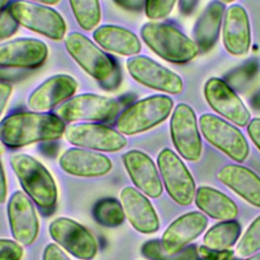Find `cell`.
I'll list each match as a JSON object with an SVG mask.
<instances>
[{
	"label": "cell",
	"mask_w": 260,
	"mask_h": 260,
	"mask_svg": "<svg viewBox=\"0 0 260 260\" xmlns=\"http://www.w3.org/2000/svg\"><path fill=\"white\" fill-rule=\"evenodd\" d=\"M199 127L203 137L233 160L243 162L248 157L250 152L248 141L233 124L218 116L206 113L200 116Z\"/></svg>",
	"instance_id": "obj_8"
},
{
	"label": "cell",
	"mask_w": 260,
	"mask_h": 260,
	"mask_svg": "<svg viewBox=\"0 0 260 260\" xmlns=\"http://www.w3.org/2000/svg\"><path fill=\"white\" fill-rule=\"evenodd\" d=\"M197 3L198 0H179V8L183 14L188 15L194 10Z\"/></svg>",
	"instance_id": "obj_38"
},
{
	"label": "cell",
	"mask_w": 260,
	"mask_h": 260,
	"mask_svg": "<svg viewBox=\"0 0 260 260\" xmlns=\"http://www.w3.org/2000/svg\"><path fill=\"white\" fill-rule=\"evenodd\" d=\"M260 250V215L248 226L237 246V254L241 257L250 256Z\"/></svg>",
	"instance_id": "obj_29"
},
{
	"label": "cell",
	"mask_w": 260,
	"mask_h": 260,
	"mask_svg": "<svg viewBox=\"0 0 260 260\" xmlns=\"http://www.w3.org/2000/svg\"><path fill=\"white\" fill-rule=\"evenodd\" d=\"M120 202L134 230L141 234H153L158 231V215L142 192L133 187H125L120 192Z\"/></svg>",
	"instance_id": "obj_20"
},
{
	"label": "cell",
	"mask_w": 260,
	"mask_h": 260,
	"mask_svg": "<svg viewBox=\"0 0 260 260\" xmlns=\"http://www.w3.org/2000/svg\"><path fill=\"white\" fill-rule=\"evenodd\" d=\"M18 22L11 14L8 7L0 13V43L12 37L18 29Z\"/></svg>",
	"instance_id": "obj_31"
},
{
	"label": "cell",
	"mask_w": 260,
	"mask_h": 260,
	"mask_svg": "<svg viewBox=\"0 0 260 260\" xmlns=\"http://www.w3.org/2000/svg\"><path fill=\"white\" fill-rule=\"evenodd\" d=\"M222 43L233 56L246 55L251 47V25L246 9L240 4L231 5L223 16Z\"/></svg>",
	"instance_id": "obj_21"
},
{
	"label": "cell",
	"mask_w": 260,
	"mask_h": 260,
	"mask_svg": "<svg viewBox=\"0 0 260 260\" xmlns=\"http://www.w3.org/2000/svg\"><path fill=\"white\" fill-rule=\"evenodd\" d=\"M10 232L21 246H30L38 238L40 222L32 200L22 191H15L7 204Z\"/></svg>",
	"instance_id": "obj_15"
},
{
	"label": "cell",
	"mask_w": 260,
	"mask_h": 260,
	"mask_svg": "<svg viewBox=\"0 0 260 260\" xmlns=\"http://www.w3.org/2000/svg\"><path fill=\"white\" fill-rule=\"evenodd\" d=\"M8 8L20 26L54 41H61L66 36L65 19L50 6L16 0L10 3Z\"/></svg>",
	"instance_id": "obj_5"
},
{
	"label": "cell",
	"mask_w": 260,
	"mask_h": 260,
	"mask_svg": "<svg viewBox=\"0 0 260 260\" xmlns=\"http://www.w3.org/2000/svg\"><path fill=\"white\" fill-rule=\"evenodd\" d=\"M120 112L117 100L95 94L81 93L61 104L56 115L64 122H109Z\"/></svg>",
	"instance_id": "obj_6"
},
{
	"label": "cell",
	"mask_w": 260,
	"mask_h": 260,
	"mask_svg": "<svg viewBox=\"0 0 260 260\" xmlns=\"http://www.w3.org/2000/svg\"><path fill=\"white\" fill-rule=\"evenodd\" d=\"M247 131L254 144L260 150V118L251 119L247 125Z\"/></svg>",
	"instance_id": "obj_35"
},
{
	"label": "cell",
	"mask_w": 260,
	"mask_h": 260,
	"mask_svg": "<svg viewBox=\"0 0 260 260\" xmlns=\"http://www.w3.org/2000/svg\"><path fill=\"white\" fill-rule=\"evenodd\" d=\"M23 249L16 241L0 239V260H20Z\"/></svg>",
	"instance_id": "obj_32"
},
{
	"label": "cell",
	"mask_w": 260,
	"mask_h": 260,
	"mask_svg": "<svg viewBox=\"0 0 260 260\" xmlns=\"http://www.w3.org/2000/svg\"><path fill=\"white\" fill-rule=\"evenodd\" d=\"M51 238L80 260H91L98 252V244L91 233L68 217H57L49 224Z\"/></svg>",
	"instance_id": "obj_13"
},
{
	"label": "cell",
	"mask_w": 260,
	"mask_h": 260,
	"mask_svg": "<svg viewBox=\"0 0 260 260\" xmlns=\"http://www.w3.org/2000/svg\"><path fill=\"white\" fill-rule=\"evenodd\" d=\"M241 235V225L235 220H221L213 224L204 235L203 244L206 248L221 251L233 247Z\"/></svg>",
	"instance_id": "obj_26"
},
{
	"label": "cell",
	"mask_w": 260,
	"mask_h": 260,
	"mask_svg": "<svg viewBox=\"0 0 260 260\" xmlns=\"http://www.w3.org/2000/svg\"><path fill=\"white\" fill-rule=\"evenodd\" d=\"M217 179L253 206L260 207V177L249 168L226 165L217 173Z\"/></svg>",
	"instance_id": "obj_22"
},
{
	"label": "cell",
	"mask_w": 260,
	"mask_h": 260,
	"mask_svg": "<svg viewBox=\"0 0 260 260\" xmlns=\"http://www.w3.org/2000/svg\"><path fill=\"white\" fill-rule=\"evenodd\" d=\"M195 203L204 214L218 220L235 219L239 213L238 206L229 196L208 186L196 190Z\"/></svg>",
	"instance_id": "obj_25"
},
{
	"label": "cell",
	"mask_w": 260,
	"mask_h": 260,
	"mask_svg": "<svg viewBox=\"0 0 260 260\" xmlns=\"http://www.w3.org/2000/svg\"><path fill=\"white\" fill-rule=\"evenodd\" d=\"M48 47L41 40L19 38L0 44V68L32 69L42 66L48 57Z\"/></svg>",
	"instance_id": "obj_16"
},
{
	"label": "cell",
	"mask_w": 260,
	"mask_h": 260,
	"mask_svg": "<svg viewBox=\"0 0 260 260\" xmlns=\"http://www.w3.org/2000/svg\"><path fill=\"white\" fill-rule=\"evenodd\" d=\"M73 16L84 30H92L100 24L102 9L100 0H69Z\"/></svg>",
	"instance_id": "obj_27"
},
{
	"label": "cell",
	"mask_w": 260,
	"mask_h": 260,
	"mask_svg": "<svg viewBox=\"0 0 260 260\" xmlns=\"http://www.w3.org/2000/svg\"><path fill=\"white\" fill-rule=\"evenodd\" d=\"M66 140L80 148L89 150L116 152L127 145L125 135L101 123H75L66 127Z\"/></svg>",
	"instance_id": "obj_11"
},
{
	"label": "cell",
	"mask_w": 260,
	"mask_h": 260,
	"mask_svg": "<svg viewBox=\"0 0 260 260\" xmlns=\"http://www.w3.org/2000/svg\"><path fill=\"white\" fill-rule=\"evenodd\" d=\"M64 46L72 59L92 78L107 80L116 70L114 60L86 36L72 31L65 37Z\"/></svg>",
	"instance_id": "obj_7"
},
{
	"label": "cell",
	"mask_w": 260,
	"mask_h": 260,
	"mask_svg": "<svg viewBox=\"0 0 260 260\" xmlns=\"http://www.w3.org/2000/svg\"><path fill=\"white\" fill-rule=\"evenodd\" d=\"M224 13V4L219 0L211 1L200 14L194 25V42L199 50H210L216 43Z\"/></svg>",
	"instance_id": "obj_24"
},
{
	"label": "cell",
	"mask_w": 260,
	"mask_h": 260,
	"mask_svg": "<svg viewBox=\"0 0 260 260\" xmlns=\"http://www.w3.org/2000/svg\"><path fill=\"white\" fill-rule=\"evenodd\" d=\"M170 132L178 153L186 160L197 161L202 154V140L194 110L187 104H178L172 114Z\"/></svg>",
	"instance_id": "obj_10"
},
{
	"label": "cell",
	"mask_w": 260,
	"mask_h": 260,
	"mask_svg": "<svg viewBox=\"0 0 260 260\" xmlns=\"http://www.w3.org/2000/svg\"><path fill=\"white\" fill-rule=\"evenodd\" d=\"M6 197H7V184H6V178H5L3 166L0 160V204L6 200Z\"/></svg>",
	"instance_id": "obj_37"
},
{
	"label": "cell",
	"mask_w": 260,
	"mask_h": 260,
	"mask_svg": "<svg viewBox=\"0 0 260 260\" xmlns=\"http://www.w3.org/2000/svg\"><path fill=\"white\" fill-rule=\"evenodd\" d=\"M7 2H8V0H0V13L6 8Z\"/></svg>",
	"instance_id": "obj_40"
},
{
	"label": "cell",
	"mask_w": 260,
	"mask_h": 260,
	"mask_svg": "<svg viewBox=\"0 0 260 260\" xmlns=\"http://www.w3.org/2000/svg\"><path fill=\"white\" fill-rule=\"evenodd\" d=\"M124 167L134 186L150 198H158L162 194V183L155 164L148 154L132 149L123 154Z\"/></svg>",
	"instance_id": "obj_18"
},
{
	"label": "cell",
	"mask_w": 260,
	"mask_h": 260,
	"mask_svg": "<svg viewBox=\"0 0 260 260\" xmlns=\"http://www.w3.org/2000/svg\"><path fill=\"white\" fill-rule=\"evenodd\" d=\"M4 150H5V144L2 142V140L0 139V155L4 152Z\"/></svg>",
	"instance_id": "obj_42"
},
{
	"label": "cell",
	"mask_w": 260,
	"mask_h": 260,
	"mask_svg": "<svg viewBox=\"0 0 260 260\" xmlns=\"http://www.w3.org/2000/svg\"><path fill=\"white\" fill-rule=\"evenodd\" d=\"M94 42L106 51L132 57L141 51V43L138 37L128 28L115 25L103 24L93 29Z\"/></svg>",
	"instance_id": "obj_23"
},
{
	"label": "cell",
	"mask_w": 260,
	"mask_h": 260,
	"mask_svg": "<svg viewBox=\"0 0 260 260\" xmlns=\"http://www.w3.org/2000/svg\"><path fill=\"white\" fill-rule=\"evenodd\" d=\"M64 121L46 112H18L0 122V139L5 146L17 148L41 141H54L65 132Z\"/></svg>",
	"instance_id": "obj_1"
},
{
	"label": "cell",
	"mask_w": 260,
	"mask_h": 260,
	"mask_svg": "<svg viewBox=\"0 0 260 260\" xmlns=\"http://www.w3.org/2000/svg\"><path fill=\"white\" fill-rule=\"evenodd\" d=\"M173 100L165 94L146 96L127 107L118 117L117 130L131 136L150 130L164 122L172 113Z\"/></svg>",
	"instance_id": "obj_4"
},
{
	"label": "cell",
	"mask_w": 260,
	"mask_h": 260,
	"mask_svg": "<svg viewBox=\"0 0 260 260\" xmlns=\"http://www.w3.org/2000/svg\"><path fill=\"white\" fill-rule=\"evenodd\" d=\"M60 168L69 175L82 178H95L108 175L113 162L107 155L80 147L65 150L59 157Z\"/></svg>",
	"instance_id": "obj_19"
},
{
	"label": "cell",
	"mask_w": 260,
	"mask_h": 260,
	"mask_svg": "<svg viewBox=\"0 0 260 260\" xmlns=\"http://www.w3.org/2000/svg\"><path fill=\"white\" fill-rule=\"evenodd\" d=\"M10 166L14 171L25 194L42 210H52L57 203L56 182L47 168L26 153L10 156Z\"/></svg>",
	"instance_id": "obj_2"
},
{
	"label": "cell",
	"mask_w": 260,
	"mask_h": 260,
	"mask_svg": "<svg viewBox=\"0 0 260 260\" xmlns=\"http://www.w3.org/2000/svg\"><path fill=\"white\" fill-rule=\"evenodd\" d=\"M126 68L130 76L144 86L171 94L183 91L184 82L181 76L147 56L129 57Z\"/></svg>",
	"instance_id": "obj_12"
},
{
	"label": "cell",
	"mask_w": 260,
	"mask_h": 260,
	"mask_svg": "<svg viewBox=\"0 0 260 260\" xmlns=\"http://www.w3.org/2000/svg\"><path fill=\"white\" fill-rule=\"evenodd\" d=\"M92 215L98 223L107 228H116L125 219L121 202L113 197L99 200L92 208Z\"/></svg>",
	"instance_id": "obj_28"
},
{
	"label": "cell",
	"mask_w": 260,
	"mask_h": 260,
	"mask_svg": "<svg viewBox=\"0 0 260 260\" xmlns=\"http://www.w3.org/2000/svg\"><path fill=\"white\" fill-rule=\"evenodd\" d=\"M146 0H115V2L127 9H140L145 6Z\"/></svg>",
	"instance_id": "obj_36"
},
{
	"label": "cell",
	"mask_w": 260,
	"mask_h": 260,
	"mask_svg": "<svg viewBox=\"0 0 260 260\" xmlns=\"http://www.w3.org/2000/svg\"><path fill=\"white\" fill-rule=\"evenodd\" d=\"M12 91L13 88L9 82L0 81V118L4 113V110L12 94Z\"/></svg>",
	"instance_id": "obj_34"
},
{
	"label": "cell",
	"mask_w": 260,
	"mask_h": 260,
	"mask_svg": "<svg viewBox=\"0 0 260 260\" xmlns=\"http://www.w3.org/2000/svg\"><path fill=\"white\" fill-rule=\"evenodd\" d=\"M43 260H70L66 253L57 245L49 244L43 252Z\"/></svg>",
	"instance_id": "obj_33"
},
{
	"label": "cell",
	"mask_w": 260,
	"mask_h": 260,
	"mask_svg": "<svg viewBox=\"0 0 260 260\" xmlns=\"http://www.w3.org/2000/svg\"><path fill=\"white\" fill-rule=\"evenodd\" d=\"M220 2H222L223 4H225V3H231V2H233V1H235V0H219Z\"/></svg>",
	"instance_id": "obj_43"
},
{
	"label": "cell",
	"mask_w": 260,
	"mask_h": 260,
	"mask_svg": "<svg viewBox=\"0 0 260 260\" xmlns=\"http://www.w3.org/2000/svg\"><path fill=\"white\" fill-rule=\"evenodd\" d=\"M28 1L43 4V5H55L60 2V0H28Z\"/></svg>",
	"instance_id": "obj_39"
},
{
	"label": "cell",
	"mask_w": 260,
	"mask_h": 260,
	"mask_svg": "<svg viewBox=\"0 0 260 260\" xmlns=\"http://www.w3.org/2000/svg\"><path fill=\"white\" fill-rule=\"evenodd\" d=\"M157 166L170 197L182 206L193 203L196 195V184L180 156L172 149L165 148L157 155Z\"/></svg>",
	"instance_id": "obj_9"
},
{
	"label": "cell",
	"mask_w": 260,
	"mask_h": 260,
	"mask_svg": "<svg viewBox=\"0 0 260 260\" xmlns=\"http://www.w3.org/2000/svg\"><path fill=\"white\" fill-rule=\"evenodd\" d=\"M204 96L210 108L219 116L237 126H247L251 115L239 95L220 78L207 79L203 88Z\"/></svg>",
	"instance_id": "obj_14"
},
{
	"label": "cell",
	"mask_w": 260,
	"mask_h": 260,
	"mask_svg": "<svg viewBox=\"0 0 260 260\" xmlns=\"http://www.w3.org/2000/svg\"><path fill=\"white\" fill-rule=\"evenodd\" d=\"M177 0H146L145 14L151 20H158L167 17L173 10Z\"/></svg>",
	"instance_id": "obj_30"
},
{
	"label": "cell",
	"mask_w": 260,
	"mask_h": 260,
	"mask_svg": "<svg viewBox=\"0 0 260 260\" xmlns=\"http://www.w3.org/2000/svg\"><path fill=\"white\" fill-rule=\"evenodd\" d=\"M140 36L153 53L172 63H187L199 53L196 43L171 24L146 22L140 28Z\"/></svg>",
	"instance_id": "obj_3"
},
{
	"label": "cell",
	"mask_w": 260,
	"mask_h": 260,
	"mask_svg": "<svg viewBox=\"0 0 260 260\" xmlns=\"http://www.w3.org/2000/svg\"><path fill=\"white\" fill-rule=\"evenodd\" d=\"M77 81L68 74H56L38 85L27 98V107L35 112H47L68 101L76 92Z\"/></svg>",
	"instance_id": "obj_17"
},
{
	"label": "cell",
	"mask_w": 260,
	"mask_h": 260,
	"mask_svg": "<svg viewBox=\"0 0 260 260\" xmlns=\"http://www.w3.org/2000/svg\"><path fill=\"white\" fill-rule=\"evenodd\" d=\"M247 260H260V252H258V253H256L255 255L251 256V257L248 258Z\"/></svg>",
	"instance_id": "obj_41"
}]
</instances>
